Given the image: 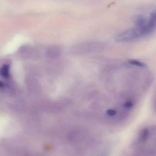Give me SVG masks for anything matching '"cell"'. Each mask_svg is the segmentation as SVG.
Returning a JSON list of instances; mask_svg holds the SVG:
<instances>
[{
	"label": "cell",
	"mask_w": 156,
	"mask_h": 156,
	"mask_svg": "<svg viewBox=\"0 0 156 156\" xmlns=\"http://www.w3.org/2000/svg\"><path fill=\"white\" fill-rule=\"evenodd\" d=\"M149 130L147 128H144L142 130L140 134V138L143 142L146 141L149 136Z\"/></svg>",
	"instance_id": "277c9868"
},
{
	"label": "cell",
	"mask_w": 156,
	"mask_h": 156,
	"mask_svg": "<svg viewBox=\"0 0 156 156\" xmlns=\"http://www.w3.org/2000/svg\"><path fill=\"white\" fill-rule=\"evenodd\" d=\"M152 106L154 111L156 112V90L152 101Z\"/></svg>",
	"instance_id": "5b68a950"
},
{
	"label": "cell",
	"mask_w": 156,
	"mask_h": 156,
	"mask_svg": "<svg viewBox=\"0 0 156 156\" xmlns=\"http://www.w3.org/2000/svg\"><path fill=\"white\" fill-rule=\"evenodd\" d=\"M148 20L142 15H137L135 17L134 23L135 27H136L141 28L144 26Z\"/></svg>",
	"instance_id": "7a4b0ae2"
},
{
	"label": "cell",
	"mask_w": 156,
	"mask_h": 156,
	"mask_svg": "<svg viewBox=\"0 0 156 156\" xmlns=\"http://www.w3.org/2000/svg\"><path fill=\"white\" fill-rule=\"evenodd\" d=\"M151 13L153 14V15H154L155 16H156V9L154 11H153Z\"/></svg>",
	"instance_id": "52a82bcc"
},
{
	"label": "cell",
	"mask_w": 156,
	"mask_h": 156,
	"mask_svg": "<svg viewBox=\"0 0 156 156\" xmlns=\"http://www.w3.org/2000/svg\"><path fill=\"white\" fill-rule=\"evenodd\" d=\"M3 72V75L4 76H7V72H8V69H7V68L6 67H4L2 71Z\"/></svg>",
	"instance_id": "8992f818"
},
{
	"label": "cell",
	"mask_w": 156,
	"mask_h": 156,
	"mask_svg": "<svg viewBox=\"0 0 156 156\" xmlns=\"http://www.w3.org/2000/svg\"><path fill=\"white\" fill-rule=\"evenodd\" d=\"M143 37L140 29L135 27L124 31L117 35L115 40L117 42H127L138 39Z\"/></svg>",
	"instance_id": "6da1fadb"
},
{
	"label": "cell",
	"mask_w": 156,
	"mask_h": 156,
	"mask_svg": "<svg viewBox=\"0 0 156 156\" xmlns=\"http://www.w3.org/2000/svg\"><path fill=\"white\" fill-rule=\"evenodd\" d=\"M128 64L131 65L132 66L141 69L146 68L147 66L144 63L138 61V60H134V59L129 60L128 61Z\"/></svg>",
	"instance_id": "3957f363"
}]
</instances>
